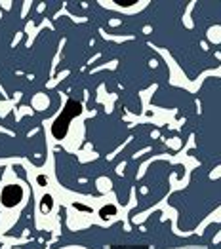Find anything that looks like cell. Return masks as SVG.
Segmentation results:
<instances>
[{
  "label": "cell",
  "instance_id": "5b68a950",
  "mask_svg": "<svg viewBox=\"0 0 221 249\" xmlns=\"http://www.w3.org/2000/svg\"><path fill=\"white\" fill-rule=\"evenodd\" d=\"M52 208V198H44V208Z\"/></svg>",
  "mask_w": 221,
  "mask_h": 249
},
{
  "label": "cell",
  "instance_id": "6da1fadb",
  "mask_svg": "<svg viewBox=\"0 0 221 249\" xmlns=\"http://www.w3.org/2000/svg\"><path fill=\"white\" fill-rule=\"evenodd\" d=\"M80 110H82L80 101L69 99L67 105H65V108L61 110V114L58 116V120L52 125V135H54L56 139H63V137L67 135V131H69V125L73 122V118H77V116L80 114Z\"/></svg>",
  "mask_w": 221,
  "mask_h": 249
},
{
  "label": "cell",
  "instance_id": "7a4b0ae2",
  "mask_svg": "<svg viewBox=\"0 0 221 249\" xmlns=\"http://www.w3.org/2000/svg\"><path fill=\"white\" fill-rule=\"evenodd\" d=\"M21 196H23V190L18 185H8V187L2 190L0 200H2V204L6 208H14V206H18L21 202Z\"/></svg>",
  "mask_w": 221,
  "mask_h": 249
},
{
  "label": "cell",
  "instance_id": "277c9868",
  "mask_svg": "<svg viewBox=\"0 0 221 249\" xmlns=\"http://www.w3.org/2000/svg\"><path fill=\"white\" fill-rule=\"evenodd\" d=\"M111 249H149V246H111Z\"/></svg>",
  "mask_w": 221,
  "mask_h": 249
},
{
  "label": "cell",
  "instance_id": "3957f363",
  "mask_svg": "<svg viewBox=\"0 0 221 249\" xmlns=\"http://www.w3.org/2000/svg\"><path fill=\"white\" fill-rule=\"evenodd\" d=\"M117 215V208L115 206H105V208L101 209V217L103 219H109V217H115Z\"/></svg>",
  "mask_w": 221,
  "mask_h": 249
}]
</instances>
